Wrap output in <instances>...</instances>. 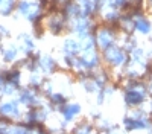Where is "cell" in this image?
Wrapping results in <instances>:
<instances>
[{
	"label": "cell",
	"mask_w": 152,
	"mask_h": 134,
	"mask_svg": "<svg viewBox=\"0 0 152 134\" xmlns=\"http://www.w3.org/2000/svg\"><path fill=\"white\" fill-rule=\"evenodd\" d=\"M12 8H14V0H8V2L5 3V6L2 8V14L3 15H8L9 12L12 11Z\"/></svg>",
	"instance_id": "obj_5"
},
{
	"label": "cell",
	"mask_w": 152,
	"mask_h": 134,
	"mask_svg": "<svg viewBox=\"0 0 152 134\" xmlns=\"http://www.w3.org/2000/svg\"><path fill=\"white\" fill-rule=\"evenodd\" d=\"M126 99H128L129 104H140L143 101V96L138 94L137 92H131V93L126 94Z\"/></svg>",
	"instance_id": "obj_3"
},
{
	"label": "cell",
	"mask_w": 152,
	"mask_h": 134,
	"mask_svg": "<svg viewBox=\"0 0 152 134\" xmlns=\"http://www.w3.org/2000/svg\"><path fill=\"white\" fill-rule=\"evenodd\" d=\"M0 114L2 116H8V117H20V110L17 102L11 101V102H5L0 105Z\"/></svg>",
	"instance_id": "obj_1"
},
{
	"label": "cell",
	"mask_w": 152,
	"mask_h": 134,
	"mask_svg": "<svg viewBox=\"0 0 152 134\" xmlns=\"http://www.w3.org/2000/svg\"><path fill=\"white\" fill-rule=\"evenodd\" d=\"M137 29H138V31H142V32H148V31H149V23L138 21V23H137Z\"/></svg>",
	"instance_id": "obj_7"
},
{
	"label": "cell",
	"mask_w": 152,
	"mask_h": 134,
	"mask_svg": "<svg viewBox=\"0 0 152 134\" xmlns=\"http://www.w3.org/2000/svg\"><path fill=\"white\" fill-rule=\"evenodd\" d=\"M2 53H3V59L6 61V63H9V61H12V59L15 58L17 49H15V47H9V49H5V51H2Z\"/></svg>",
	"instance_id": "obj_2"
},
{
	"label": "cell",
	"mask_w": 152,
	"mask_h": 134,
	"mask_svg": "<svg viewBox=\"0 0 152 134\" xmlns=\"http://www.w3.org/2000/svg\"><path fill=\"white\" fill-rule=\"evenodd\" d=\"M29 8H31V5L28 2H20V5H18V9H20L21 14H28Z\"/></svg>",
	"instance_id": "obj_6"
},
{
	"label": "cell",
	"mask_w": 152,
	"mask_h": 134,
	"mask_svg": "<svg viewBox=\"0 0 152 134\" xmlns=\"http://www.w3.org/2000/svg\"><path fill=\"white\" fill-rule=\"evenodd\" d=\"M52 101L56 102V104H59V102H62V96L61 94H53L52 96Z\"/></svg>",
	"instance_id": "obj_8"
},
{
	"label": "cell",
	"mask_w": 152,
	"mask_h": 134,
	"mask_svg": "<svg viewBox=\"0 0 152 134\" xmlns=\"http://www.w3.org/2000/svg\"><path fill=\"white\" fill-rule=\"evenodd\" d=\"M40 66H41V67H43V69H44L46 72H49V70H52V69H53V66H55V64H53V61L50 59L49 56H44V58L41 59Z\"/></svg>",
	"instance_id": "obj_4"
}]
</instances>
